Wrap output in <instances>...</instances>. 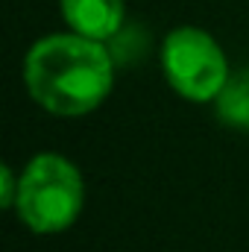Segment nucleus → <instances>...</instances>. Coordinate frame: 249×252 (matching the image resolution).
<instances>
[{
	"instance_id": "nucleus-1",
	"label": "nucleus",
	"mask_w": 249,
	"mask_h": 252,
	"mask_svg": "<svg viewBox=\"0 0 249 252\" xmlns=\"http://www.w3.org/2000/svg\"><path fill=\"white\" fill-rule=\"evenodd\" d=\"M30 97L50 115L82 118L94 112L115 85V62L103 41L59 32L38 38L24 59Z\"/></svg>"
},
{
	"instance_id": "nucleus-2",
	"label": "nucleus",
	"mask_w": 249,
	"mask_h": 252,
	"mask_svg": "<svg viewBox=\"0 0 249 252\" xmlns=\"http://www.w3.org/2000/svg\"><path fill=\"white\" fill-rule=\"evenodd\" d=\"M85 202L79 167L59 153H38L21 173L15 199L18 220L35 235H59L70 229Z\"/></svg>"
},
{
	"instance_id": "nucleus-3",
	"label": "nucleus",
	"mask_w": 249,
	"mask_h": 252,
	"mask_svg": "<svg viewBox=\"0 0 249 252\" xmlns=\"http://www.w3.org/2000/svg\"><path fill=\"white\" fill-rule=\"evenodd\" d=\"M161 70L170 88L190 103H211L232 70L223 47L199 27H176L161 44Z\"/></svg>"
},
{
	"instance_id": "nucleus-4",
	"label": "nucleus",
	"mask_w": 249,
	"mask_h": 252,
	"mask_svg": "<svg viewBox=\"0 0 249 252\" xmlns=\"http://www.w3.org/2000/svg\"><path fill=\"white\" fill-rule=\"evenodd\" d=\"M67 30L109 41L124 27V0H59Z\"/></svg>"
},
{
	"instance_id": "nucleus-5",
	"label": "nucleus",
	"mask_w": 249,
	"mask_h": 252,
	"mask_svg": "<svg viewBox=\"0 0 249 252\" xmlns=\"http://www.w3.org/2000/svg\"><path fill=\"white\" fill-rule=\"evenodd\" d=\"M214 109L226 126L249 132V67L229 76V82L214 100Z\"/></svg>"
},
{
	"instance_id": "nucleus-6",
	"label": "nucleus",
	"mask_w": 249,
	"mask_h": 252,
	"mask_svg": "<svg viewBox=\"0 0 249 252\" xmlns=\"http://www.w3.org/2000/svg\"><path fill=\"white\" fill-rule=\"evenodd\" d=\"M18 188H21V173H15L9 164H3L0 167V205L3 208H15Z\"/></svg>"
}]
</instances>
